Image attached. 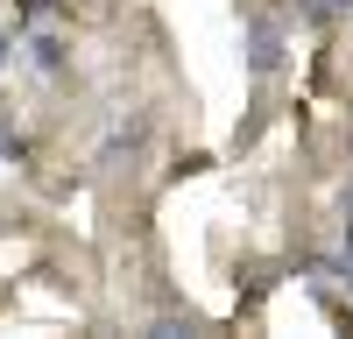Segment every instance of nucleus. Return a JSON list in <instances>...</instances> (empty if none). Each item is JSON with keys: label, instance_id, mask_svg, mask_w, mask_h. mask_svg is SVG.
Returning <instances> with one entry per match:
<instances>
[{"label": "nucleus", "instance_id": "nucleus-3", "mask_svg": "<svg viewBox=\"0 0 353 339\" xmlns=\"http://www.w3.org/2000/svg\"><path fill=\"white\" fill-rule=\"evenodd\" d=\"M28 8H50V0H28Z\"/></svg>", "mask_w": 353, "mask_h": 339}, {"label": "nucleus", "instance_id": "nucleus-1", "mask_svg": "<svg viewBox=\"0 0 353 339\" xmlns=\"http://www.w3.org/2000/svg\"><path fill=\"white\" fill-rule=\"evenodd\" d=\"M304 14H318V21H332V14H353V0H297Z\"/></svg>", "mask_w": 353, "mask_h": 339}, {"label": "nucleus", "instance_id": "nucleus-5", "mask_svg": "<svg viewBox=\"0 0 353 339\" xmlns=\"http://www.w3.org/2000/svg\"><path fill=\"white\" fill-rule=\"evenodd\" d=\"M346 226H353V205H346Z\"/></svg>", "mask_w": 353, "mask_h": 339}, {"label": "nucleus", "instance_id": "nucleus-4", "mask_svg": "<svg viewBox=\"0 0 353 339\" xmlns=\"http://www.w3.org/2000/svg\"><path fill=\"white\" fill-rule=\"evenodd\" d=\"M0 64H8V43H0Z\"/></svg>", "mask_w": 353, "mask_h": 339}, {"label": "nucleus", "instance_id": "nucleus-2", "mask_svg": "<svg viewBox=\"0 0 353 339\" xmlns=\"http://www.w3.org/2000/svg\"><path fill=\"white\" fill-rule=\"evenodd\" d=\"M346 269H353V226H346Z\"/></svg>", "mask_w": 353, "mask_h": 339}]
</instances>
